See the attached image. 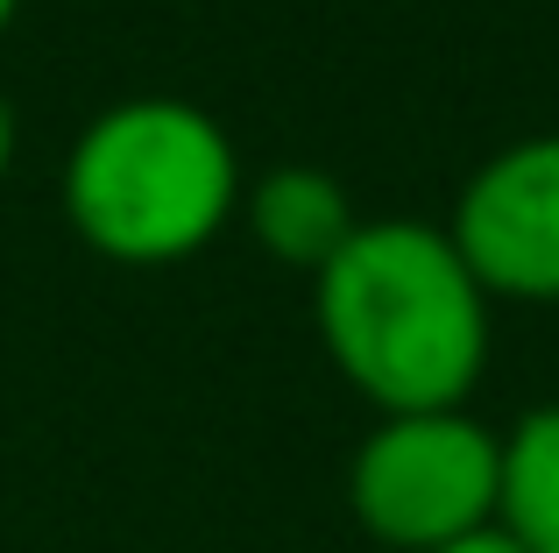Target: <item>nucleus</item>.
<instances>
[{
	"label": "nucleus",
	"mask_w": 559,
	"mask_h": 553,
	"mask_svg": "<svg viewBox=\"0 0 559 553\" xmlns=\"http://www.w3.org/2000/svg\"><path fill=\"white\" fill-rule=\"evenodd\" d=\"M14 8H22V0H0V36H8V22H14Z\"/></svg>",
	"instance_id": "obj_9"
},
{
	"label": "nucleus",
	"mask_w": 559,
	"mask_h": 553,
	"mask_svg": "<svg viewBox=\"0 0 559 553\" xmlns=\"http://www.w3.org/2000/svg\"><path fill=\"white\" fill-rule=\"evenodd\" d=\"M241 207H248V227L270 256L298 270H326L341 256V242L355 235V207H347V185L319 164H276L262 170L255 185H241Z\"/></svg>",
	"instance_id": "obj_5"
},
{
	"label": "nucleus",
	"mask_w": 559,
	"mask_h": 553,
	"mask_svg": "<svg viewBox=\"0 0 559 553\" xmlns=\"http://www.w3.org/2000/svg\"><path fill=\"white\" fill-rule=\"evenodd\" d=\"M14 164V107H8V93H0V170Z\"/></svg>",
	"instance_id": "obj_8"
},
{
	"label": "nucleus",
	"mask_w": 559,
	"mask_h": 553,
	"mask_svg": "<svg viewBox=\"0 0 559 553\" xmlns=\"http://www.w3.org/2000/svg\"><path fill=\"white\" fill-rule=\"evenodd\" d=\"M241 156L205 107L142 93L93 114L64 156V213L114 263H185L241 207Z\"/></svg>",
	"instance_id": "obj_2"
},
{
	"label": "nucleus",
	"mask_w": 559,
	"mask_h": 553,
	"mask_svg": "<svg viewBox=\"0 0 559 553\" xmlns=\"http://www.w3.org/2000/svg\"><path fill=\"white\" fill-rule=\"evenodd\" d=\"M496 526L524 553H559V404H538L503 433V504Z\"/></svg>",
	"instance_id": "obj_6"
},
{
	"label": "nucleus",
	"mask_w": 559,
	"mask_h": 553,
	"mask_svg": "<svg viewBox=\"0 0 559 553\" xmlns=\"http://www.w3.org/2000/svg\"><path fill=\"white\" fill-rule=\"evenodd\" d=\"M347 504L361 532L396 553L475 540L503 504V440L467 412H390L355 447Z\"/></svg>",
	"instance_id": "obj_3"
},
{
	"label": "nucleus",
	"mask_w": 559,
	"mask_h": 553,
	"mask_svg": "<svg viewBox=\"0 0 559 553\" xmlns=\"http://www.w3.org/2000/svg\"><path fill=\"white\" fill-rule=\"evenodd\" d=\"M319 333L341 376L390 412H461L489 362V291L432 221H361L319 270Z\"/></svg>",
	"instance_id": "obj_1"
},
{
	"label": "nucleus",
	"mask_w": 559,
	"mask_h": 553,
	"mask_svg": "<svg viewBox=\"0 0 559 553\" xmlns=\"http://www.w3.org/2000/svg\"><path fill=\"white\" fill-rule=\"evenodd\" d=\"M439 553H524V546L510 540L503 526H489V532H475V540H453V546H439Z\"/></svg>",
	"instance_id": "obj_7"
},
{
	"label": "nucleus",
	"mask_w": 559,
	"mask_h": 553,
	"mask_svg": "<svg viewBox=\"0 0 559 553\" xmlns=\"http://www.w3.org/2000/svg\"><path fill=\"white\" fill-rule=\"evenodd\" d=\"M447 235L489 298H559V128L496 150L461 185Z\"/></svg>",
	"instance_id": "obj_4"
}]
</instances>
